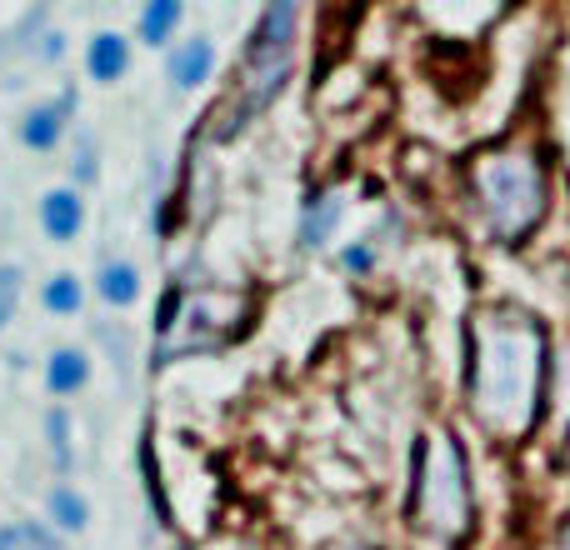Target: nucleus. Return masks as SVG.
I'll use <instances>...</instances> for the list:
<instances>
[{
  "label": "nucleus",
  "mask_w": 570,
  "mask_h": 550,
  "mask_svg": "<svg viewBox=\"0 0 570 550\" xmlns=\"http://www.w3.org/2000/svg\"><path fill=\"white\" fill-rule=\"evenodd\" d=\"M295 20H301V10H295L291 0H276V6L261 10L256 30H250V40H246V56H240L236 96H230L226 120H220V140L246 130L285 90L291 66H295Z\"/></svg>",
  "instance_id": "f257e3e1"
},
{
  "label": "nucleus",
  "mask_w": 570,
  "mask_h": 550,
  "mask_svg": "<svg viewBox=\"0 0 570 550\" xmlns=\"http://www.w3.org/2000/svg\"><path fill=\"white\" fill-rule=\"evenodd\" d=\"M485 206H491V226L501 230L505 240L525 236V230L541 220V176L525 156H501L491 170H485Z\"/></svg>",
  "instance_id": "f03ea898"
},
{
  "label": "nucleus",
  "mask_w": 570,
  "mask_h": 550,
  "mask_svg": "<svg viewBox=\"0 0 570 550\" xmlns=\"http://www.w3.org/2000/svg\"><path fill=\"white\" fill-rule=\"evenodd\" d=\"M76 110H80V90L66 86L56 100H46V106L26 110V120H20V140H26L30 150H56L60 140H66V130H70V120H76Z\"/></svg>",
  "instance_id": "7ed1b4c3"
},
{
  "label": "nucleus",
  "mask_w": 570,
  "mask_h": 550,
  "mask_svg": "<svg viewBox=\"0 0 570 550\" xmlns=\"http://www.w3.org/2000/svg\"><path fill=\"white\" fill-rule=\"evenodd\" d=\"M40 230H46L56 246H70V240L86 230V200H80L76 186H60L40 196Z\"/></svg>",
  "instance_id": "20e7f679"
},
{
  "label": "nucleus",
  "mask_w": 570,
  "mask_h": 550,
  "mask_svg": "<svg viewBox=\"0 0 570 550\" xmlns=\"http://www.w3.org/2000/svg\"><path fill=\"white\" fill-rule=\"evenodd\" d=\"M210 76H216V40L210 36H190L170 50V80H176V90H200Z\"/></svg>",
  "instance_id": "39448f33"
},
{
  "label": "nucleus",
  "mask_w": 570,
  "mask_h": 550,
  "mask_svg": "<svg viewBox=\"0 0 570 550\" xmlns=\"http://www.w3.org/2000/svg\"><path fill=\"white\" fill-rule=\"evenodd\" d=\"M341 216H345L341 190H315V196L305 200V210H301V251H321L325 240L335 236Z\"/></svg>",
  "instance_id": "423d86ee"
},
{
  "label": "nucleus",
  "mask_w": 570,
  "mask_h": 550,
  "mask_svg": "<svg viewBox=\"0 0 570 550\" xmlns=\"http://www.w3.org/2000/svg\"><path fill=\"white\" fill-rule=\"evenodd\" d=\"M86 70H90V80H100V86H116V80L130 70V40L120 36V30H96L86 46Z\"/></svg>",
  "instance_id": "0eeeda50"
},
{
  "label": "nucleus",
  "mask_w": 570,
  "mask_h": 550,
  "mask_svg": "<svg viewBox=\"0 0 570 550\" xmlns=\"http://www.w3.org/2000/svg\"><path fill=\"white\" fill-rule=\"evenodd\" d=\"M86 381H90V355L80 351V345L50 351V361H46V391L50 395H76V391H86Z\"/></svg>",
  "instance_id": "6e6552de"
},
{
  "label": "nucleus",
  "mask_w": 570,
  "mask_h": 550,
  "mask_svg": "<svg viewBox=\"0 0 570 550\" xmlns=\"http://www.w3.org/2000/svg\"><path fill=\"white\" fill-rule=\"evenodd\" d=\"M96 295L106 305H116V311H126V305L140 301V271L130 261H106L96 275Z\"/></svg>",
  "instance_id": "1a4fd4ad"
},
{
  "label": "nucleus",
  "mask_w": 570,
  "mask_h": 550,
  "mask_svg": "<svg viewBox=\"0 0 570 550\" xmlns=\"http://www.w3.org/2000/svg\"><path fill=\"white\" fill-rule=\"evenodd\" d=\"M180 20H186V6H180V0H150L136 20V36L160 50V46H170V36H176Z\"/></svg>",
  "instance_id": "9d476101"
},
{
  "label": "nucleus",
  "mask_w": 570,
  "mask_h": 550,
  "mask_svg": "<svg viewBox=\"0 0 570 550\" xmlns=\"http://www.w3.org/2000/svg\"><path fill=\"white\" fill-rule=\"evenodd\" d=\"M40 305H46L50 315H80V305H86V285H80L70 271H56L46 285H40Z\"/></svg>",
  "instance_id": "9b49d317"
},
{
  "label": "nucleus",
  "mask_w": 570,
  "mask_h": 550,
  "mask_svg": "<svg viewBox=\"0 0 570 550\" xmlns=\"http://www.w3.org/2000/svg\"><path fill=\"white\" fill-rule=\"evenodd\" d=\"M50 521H56L60 531H86L90 526L86 495H80L76 485H56V491H50Z\"/></svg>",
  "instance_id": "f8f14e48"
},
{
  "label": "nucleus",
  "mask_w": 570,
  "mask_h": 550,
  "mask_svg": "<svg viewBox=\"0 0 570 550\" xmlns=\"http://www.w3.org/2000/svg\"><path fill=\"white\" fill-rule=\"evenodd\" d=\"M0 550H60V541L36 521H10L0 531Z\"/></svg>",
  "instance_id": "ddd939ff"
},
{
  "label": "nucleus",
  "mask_w": 570,
  "mask_h": 550,
  "mask_svg": "<svg viewBox=\"0 0 570 550\" xmlns=\"http://www.w3.org/2000/svg\"><path fill=\"white\" fill-rule=\"evenodd\" d=\"M46 435H50V455H56V471L66 475L70 465H76V451H70V415L60 411H46Z\"/></svg>",
  "instance_id": "4468645a"
},
{
  "label": "nucleus",
  "mask_w": 570,
  "mask_h": 550,
  "mask_svg": "<svg viewBox=\"0 0 570 550\" xmlns=\"http://www.w3.org/2000/svg\"><path fill=\"white\" fill-rule=\"evenodd\" d=\"M20 295H26V271H20V266H0V331L16 321Z\"/></svg>",
  "instance_id": "2eb2a0df"
},
{
  "label": "nucleus",
  "mask_w": 570,
  "mask_h": 550,
  "mask_svg": "<svg viewBox=\"0 0 570 550\" xmlns=\"http://www.w3.org/2000/svg\"><path fill=\"white\" fill-rule=\"evenodd\" d=\"M341 271H351V275H371V271H375V236L351 240V246L341 251Z\"/></svg>",
  "instance_id": "dca6fc26"
},
{
  "label": "nucleus",
  "mask_w": 570,
  "mask_h": 550,
  "mask_svg": "<svg viewBox=\"0 0 570 550\" xmlns=\"http://www.w3.org/2000/svg\"><path fill=\"white\" fill-rule=\"evenodd\" d=\"M70 176H76V190L96 180V140L90 136H80V156L70 160Z\"/></svg>",
  "instance_id": "f3484780"
},
{
  "label": "nucleus",
  "mask_w": 570,
  "mask_h": 550,
  "mask_svg": "<svg viewBox=\"0 0 570 550\" xmlns=\"http://www.w3.org/2000/svg\"><path fill=\"white\" fill-rule=\"evenodd\" d=\"M176 311H180V291H166V301H160V315H156V335L176 331Z\"/></svg>",
  "instance_id": "a211bd4d"
},
{
  "label": "nucleus",
  "mask_w": 570,
  "mask_h": 550,
  "mask_svg": "<svg viewBox=\"0 0 570 550\" xmlns=\"http://www.w3.org/2000/svg\"><path fill=\"white\" fill-rule=\"evenodd\" d=\"M40 40H46V46H40V60H60V50H66L60 40L66 36H40Z\"/></svg>",
  "instance_id": "6ab92c4d"
},
{
  "label": "nucleus",
  "mask_w": 570,
  "mask_h": 550,
  "mask_svg": "<svg viewBox=\"0 0 570 550\" xmlns=\"http://www.w3.org/2000/svg\"><path fill=\"white\" fill-rule=\"evenodd\" d=\"M6 50H10V40H0V56H6Z\"/></svg>",
  "instance_id": "aec40b11"
},
{
  "label": "nucleus",
  "mask_w": 570,
  "mask_h": 550,
  "mask_svg": "<svg viewBox=\"0 0 570 550\" xmlns=\"http://www.w3.org/2000/svg\"><path fill=\"white\" fill-rule=\"evenodd\" d=\"M566 550H570V541H566Z\"/></svg>",
  "instance_id": "412c9836"
}]
</instances>
